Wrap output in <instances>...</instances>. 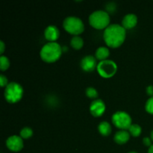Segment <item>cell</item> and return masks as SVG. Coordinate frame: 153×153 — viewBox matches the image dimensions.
I'll use <instances>...</instances> for the list:
<instances>
[{"instance_id": "obj_28", "label": "cell", "mask_w": 153, "mask_h": 153, "mask_svg": "<svg viewBox=\"0 0 153 153\" xmlns=\"http://www.w3.org/2000/svg\"><path fill=\"white\" fill-rule=\"evenodd\" d=\"M128 153H137V152H128Z\"/></svg>"}, {"instance_id": "obj_9", "label": "cell", "mask_w": 153, "mask_h": 153, "mask_svg": "<svg viewBox=\"0 0 153 153\" xmlns=\"http://www.w3.org/2000/svg\"><path fill=\"white\" fill-rule=\"evenodd\" d=\"M105 111V104L102 100H96L91 103L90 112L95 117L102 116Z\"/></svg>"}, {"instance_id": "obj_16", "label": "cell", "mask_w": 153, "mask_h": 153, "mask_svg": "<svg viewBox=\"0 0 153 153\" xmlns=\"http://www.w3.org/2000/svg\"><path fill=\"white\" fill-rule=\"evenodd\" d=\"M70 45L72 47L76 50H79L82 49L84 46V40L79 36H74L73 38L71 39L70 41Z\"/></svg>"}, {"instance_id": "obj_20", "label": "cell", "mask_w": 153, "mask_h": 153, "mask_svg": "<svg viewBox=\"0 0 153 153\" xmlns=\"http://www.w3.org/2000/svg\"><path fill=\"white\" fill-rule=\"evenodd\" d=\"M86 95L90 99H96L98 97L99 94L94 88H88L86 89Z\"/></svg>"}, {"instance_id": "obj_23", "label": "cell", "mask_w": 153, "mask_h": 153, "mask_svg": "<svg viewBox=\"0 0 153 153\" xmlns=\"http://www.w3.org/2000/svg\"><path fill=\"white\" fill-rule=\"evenodd\" d=\"M152 140H151L150 137H144V138L143 139V144H144L145 146H149V147H150V146L152 145Z\"/></svg>"}, {"instance_id": "obj_3", "label": "cell", "mask_w": 153, "mask_h": 153, "mask_svg": "<svg viewBox=\"0 0 153 153\" xmlns=\"http://www.w3.org/2000/svg\"><path fill=\"white\" fill-rule=\"evenodd\" d=\"M89 23L96 29H105L110 25V16L105 10H96L90 15Z\"/></svg>"}, {"instance_id": "obj_25", "label": "cell", "mask_w": 153, "mask_h": 153, "mask_svg": "<svg viewBox=\"0 0 153 153\" xmlns=\"http://www.w3.org/2000/svg\"><path fill=\"white\" fill-rule=\"evenodd\" d=\"M4 49H5V46H4V42L0 41V52H1V54H3Z\"/></svg>"}, {"instance_id": "obj_27", "label": "cell", "mask_w": 153, "mask_h": 153, "mask_svg": "<svg viewBox=\"0 0 153 153\" xmlns=\"http://www.w3.org/2000/svg\"><path fill=\"white\" fill-rule=\"evenodd\" d=\"M150 138H151V140H152L153 141V130L152 131H151V134H150Z\"/></svg>"}, {"instance_id": "obj_22", "label": "cell", "mask_w": 153, "mask_h": 153, "mask_svg": "<svg viewBox=\"0 0 153 153\" xmlns=\"http://www.w3.org/2000/svg\"><path fill=\"white\" fill-rule=\"evenodd\" d=\"M0 85H1V88H4L7 87L8 85V82H7V79L5 76L4 75H1L0 76Z\"/></svg>"}, {"instance_id": "obj_7", "label": "cell", "mask_w": 153, "mask_h": 153, "mask_svg": "<svg viewBox=\"0 0 153 153\" xmlns=\"http://www.w3.org/2000/svg\"><path fill=\"white\" fill-rule=\"evenodd\" d=\"M112 123L117 128L121 130H126L130 128L131 123V117L125 111H117L112 116Z\"/></svg>"}, {"instance_id": "obj_21", "label": "cell", "mask_w": 153, "mask_h": 153, "mask_svg": "<svg viewBox=\"0 0 153 153\" xmlns=\"http://www.w3.org/2000/svg\"><path fill=\"white\" fill-rule=\"evenodd\" d=\"M145 109H146L147 113L153 114V97H150L146 101V105H145Z\"/></svg>"}, {"instance_id": "obj_1", "label": "cell", "mask_w": 153, "mask_h": 153, "mask_svg": "<svg viewBox=\"0 0 153 153\" xmlns=\"http://www.w3.org/2000/svg\"><path fill=\"white\" fill-rule=\"evenodd\" d=\"M126 29L119 24H112L105 29L103 33L105 44L110 48H118L125 41Z\"/></svg>"}, {"instance_id": "obj_18", "label": "cell", "mask_w": 153, "mask_h": 153, "mask_svg": "<svg viewBox=\"0 0 153 153\" xmlns=\"http://www.w3.org/2000/svg\"><path fill=\"white\" fill-rule=\"evenodd\" d=\"M10 67V61L6 56L0 57V69L1 71H5Z\"/></svg>"}, {"instance_id": "obj_5", "label": "cell", "mask_w": 153, "mask_h": 153, "mask_svg": "<svg viewBox=\"0 0 153 153\" xmlns=\"http://www.w3.org/2000/svg\"><path fill=\"white\" fill-rule=\"evenodd\" d=\"M63 27L70 34L79 36L85 31V25L80 18L77 16H68L63 22Z\"/></svg>"}, {"instance_id": "obj_17", "label": "cell", "mask_w": 153, "mask_h": 153, "mask_svg": "<svg viewBox=\"0 0 153 153\" xmlns=\"http://www.w3.org/2000/svg\"><path fill=\"white\" fill-rule=\"evenodd\" d=\"M128 130L130 134L134 137H139L142 132L141 127L139 125H137V124H132Z\"/></svg>"}, {"instance_id": "obj_19", "label": "cell", "mask_w": 153, "mask_h": 153, "mask_svg": "<svg viewBox=\"0 0 153 153\" xmlns=\"http://www.w3.org/2000/svg\"><path fill=\"white\" fill-rule=\"evenodd\" d=\"M33 130L29 127H25L20 131V137L22 139H28L32 137Z\"/></svg>"}, {"instance_id": "obj_4", "label": "cell", "mask_w": 153, "mask_h": 153, "mask_svg": "<svg viewBox=\"0 0 153 153\" xmlns=\"http://www.w3.org/2000/svg\"><path fill=\"white\" fill-rule=\"evenodd\" d=\"M23 88L16 82H10L4 89V96L9 103H16L21 100L23 96Z\"/></svg>"}, {"instance_id": "obj_14", "label": "cell", "mask_w": 153, "mask_h": 153, "mask_svg": "<svg viewBox=\"0 0 153 153\" xmlns=\"http://www.w3.org/2000/svg\"><path fill=\"white\" fill-rule=\"evenodd\" d=\"M96 58L100 60V61H105L107 59L110 55V51H109L108 48L105 47V46H100L96 51Z\"/></svg>"}, {"instance_id": "obj_12", "label": "cell", "mask_w": 153, "mask_h": 153, "mask_svg": "<svg viewBox=\"0 0 153 153\" xmlns=\"http://www.w3.org/2000/svg\"><path fill=\"white\" fill-rule=\"evenodd\" d=\"M137 24V16L133 13L126 15L122 21V26L125 29H131Z\"/></svg>"}, {"instance_id": "obj_2", "label": "cell", "mask_w": 153, "mask_h": 153, "mask_svg": "<svg viewBox=\"0 0 153 153\" xmlns=\"http://www.w3.org/2000/svg\"><path fill=\"white\" fill-rule=\"evenodd\" d=\"M63 49L56 42H49L42 47L40 55L41 59L46 63H54L62 55Z\"/></svg>"}, {"instance_id": "obj_15", "label": "cell", "mask_w": 153, "mask_h": 153, "mask_svg": "<svg viewBox=\"0 0 153 153\" xmlns=\"http://www.w3.org/2000/svg\"><path fill=\"white\" fill-rule=\"evenodd\" d=\"M98 130L100 134H102V136H108L111 133V126L110 125L109 123L106 122V121H103V122H101L99 124Z\"/></svg>"}, {"instance_id": "obj_13", "label": "cell", "mask_w": 153, "mask_h": 153, "mask_svg": "<svg viewBox=\"0 0 153 153\" xmlns=\"http://www.w3.org/2000/svg\"><path fill=\"white\" fill-rule=\"evenodd\" d=\"M130 133L126 130H120L114 134V140L117 144L123 145L126 143L130 139Z\"/></svg>"}, {"instance_id": "obj_11", "label": "cell", "mask_w": 153, "mask_h": 153, "mask_svg": "<svg viewBox=\"0 0 153 153\" xmlns=\"http://www.w3.org/2000/svg\"><path fill=\"white\" fill-rule=\"evenodd\" d=\"M45 38L49 42H55L60 36V31L55 25H49L44 31Z\"/></svg>"}, {"instance_id": "obj_24", "label": "cell", "mask_w": 153, "mask_h": 153, "mask_svg": "<svg viewBox=\"0 0 153 153\" xmlns=\"http://www.w3.org/2000/svg\"><path fill=\"white\" fill-rule=\"evenodd\" d=\"M146 94L149 96L150 97H153V86L149 85L146 88Z\"/></svg>"}, {"instance_id": "obj_6", "label": "cell", "mask_w": 153, "mask_h": 153, "mask_svg": "<svg viewBox=\"0 0 153 153\" xmlns=\"http://www.w3.org/2000/svg\"><path fill=\"white\" fill-rule=\"evenodd\" d=\"M99 74L105 79H109L115 75L117 70V66L116 63L111 60H105L100 61L97 68Z\"/></svg>"}, {"instance_id": "obj_26", "label": "cell", "mask_w": 153, "mask_h": 153, "mask_svg": "<svg viewBox=\"0 0 153 153\" xmlns=\"http://www.w3.org/2000/svg\"><path fill=\"white\" fill-rule=\"evenodd\" d=\"M148 153H153V144L149 147V150H148Z\"/></svg>"}, {"instance_id": "obj_10", "label": "cell", "mask_w": 153, "mask_h": 153, "mask_svg": "<svg viewBox=\"0 0 153 153\" xmlns=\"http://www.w3.org/2000/svg\"><path fill=\"white\" fill-rule=\"evenodd\" d=\"M97 62L96 58L92 55H88L83 58L81 61V67L85 72H92L97 68Z\"/></svg>"}, {"instance_id": "obj_8", "label": "cell", "mask_w": 153, "mask_h": 153, "mask_svg": "<svg viewBox=\"0 0 153 153\" xmlns=\"http://www.w3.org/2000/svg\"><path fill=\"white\" fill-rule=\"evenodd\" d=\"M6 146L12 152H19L23 148V140L19 136H10L6 140Z\"/></svg>"}]
</instances>
